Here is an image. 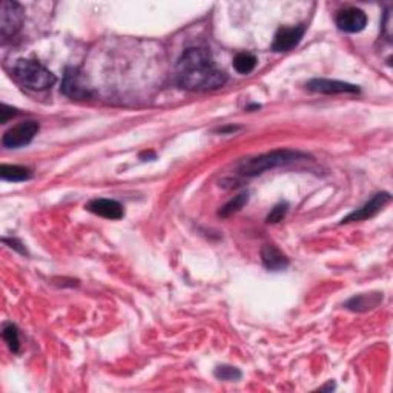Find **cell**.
Segmentation results:
<instances>
[{
    "label": "cell",
    "instance_id": "6da1fadb",
    "mask_svg": "<svg viewBox=\"0 0 393 393\" xmlns=\"http://www.w3.org/2000/svg\"><path fill=\"white\" fill-rule=\"evenodd\" d=\"M176 79L178 86L188 91H214L224 86L228 74L217 68L206 48H188L177 62Z\"/></svg>",
    "mask_w": 393,
    "mask_h": 393
},
{
    "label": "cell",
    "instance_id": "7a4b0ae2",
    "mask_svg": "<svg viewBox=\"0 0 393 393\" xmlns=\"http://www.w3.org/2000/svg\"><path fill=\"white\" fill-rule=\"evenodd\" d=\"M307 154H302L300 151L294 150H276L267 154H261L252 158L243 160L238 165V174H241L243 177H257L261 176L263 172L275 169V167L291 165L298 160L306 158Z\"/></svg>",
    "mask_w": 393,
    "mask_h": 393
},
{
    "label": "cell",
    "instance_id": "3957f363",
    "mask_svg": "<svg viewBox=\"0 0 393 393\" xmlns=\"http://www.w3.org/2000/svg\"><path fill=\"white\" fill-rule=\"evenodd\" d=\"M12 73L25 88L33 89V91H45L53 86L57 80L49 69L36 60L28 59H19L12 68Z\"/></svg>",
    "mask_w": 393,
    "mask_h": 393
},
{
    "label": "cell",
    "instance_id": "277c9868",
    "mask_svg": "<svg viewBox=\"0 0 393 393\" xmlns=\"http://www.w3.org/2000/svg\"><path fill=\"white\" fill-rule=\"evenodd\" d=\"M38 130H40V126H38L37 121H22V123L12 126L11 130L5 132L2 145L5 147H10V150H17V147L27 146L33 141Z\"/></svg>",
    "mask_w": 393,
    "mask_h": 393
},
{
    "label": "cell",
    "instance_id": "5b68a950",
    "mask_svg": "<svg viewBox=\"0 0 393 393\" xmlns=\"http://www.w3.org/2000/svg\"><path fill=\"white\" fill-rule=\"evenodd\" d=\"M62 93L71 99H89L91 97V88L79 69L74 67H68L63 74Z\"/></svg>",
    "mask_w": 393,
    "mask_h": 393
},
{
    "label": "cell",
    "instance_id": "8992f818",
    "mask_svg": "<svg viewBox=\"0 0 393 393\" xmlns=\"http://www.w3.org/2000/svg\"><path fill=\"white\" fill-rule=\"evenodd\" d=\"M23 23V8L21 3L10 2L5 0L2 2V10H0V33L3 37L14 36Z\"/></svg>",
    "mask_w": 393,
    "mask_h": 393
},
{
    "label": "cell",
    "instance_id": "52a82bcc",
    "mask_svg": "<svg viewBox=\"0 0 393 393\" xmlns=\"http://www.w3.org/2000/svg\"><path fill=\"white\" fill-rule=\"evenodd\" d=\"M390 200H392V195L389 194V192H378V194L373 195L364 206H361L359 209L353 211L349 215L344 217L343 220H341V224L369 220V218L375 217L378 212H381L384 206L390 203Z\"/></svg>",
    "mask_w": 393,
    "mask_h": 393
},
{
    "label": "cell",
    "instance_id": "ba28073f",
    "mask_svg": "<svg viewBox=\"0 0 393 393\" xmlns=\"http://www.w3.org/2000/svg\"><path fill=\"white\" fill-rule=\"evenodd\" d=\"M307 89H311L313 93L320 94H358L359 88L357 85H352V83L347 82H340V80H329V79H312L307 82Z\"/></svg>",
    "mask_w": 393,
    "mask_h": 393
},
{
    "label": "cell",
    "instance_id": "9c48e42d",
    "mask_svg": "<svg viewBox=\"0 0 393 393\" xmlns=\"http://www.w3.org/2000/svg\"><path fill=\"white\" fill-rule=\"evenodd\" d=\"M367 25V16L359 8L341 10L337 16V27L344 33L355 34L363 31Z\"/></svg>",
    "mask_w": 393,
    "mask_h": 393
},
{
    "label": "cell",
    "instance_id": "30bf717a",
    "mask_svg": "<svg viewBox=\"0 0 393 393\" xmlns=\"http://www.w3.org/2000/svg\"><path fill=\"white\" fill-rule=\"evenodd\" d=\"M305 33H306L305 25H298V27L292 28H281L275 36L272 49L276 51V53H286V51L294 49L296 45L301 42Z\"/></svg>",
    "mask_w": 393,
    "mask_h": 393
},
{
    "label": "cell",
    "instance_id": "8fae6325",
    "mask_svg": "<svg viewBox=\"0 0 393 393\" xmlns=\"http://www.w3.org/2000/svg\"><path fill=\"white\" fill-rule=\"evenodd\" d=\"M86 209L93 214L108 218V220H120L123 217V206L117 200L111 198H94L86 204Z\"/></svg>",
    "mask_w": 393,
    "mask_h": 393
},
{
    "label": "cell",
    "instance_id": "7c38bea8",
    "mask_svg": "<svg viewBox=\"0 0 393 393\" xmlns=\"http://www.w3.org/2000/svg\"><path fill=\"white\" fill-rule=\"evenodd\" d=\"M261 261L264 267L272 272H280L289 266V259L274 244H264L261 249Z\"/></svg>",
    "mask_w": 393,
    "mask_h": 393
},
{
    "label": "cell",
    "instance_id": "4fadbf2b",
    "mask_svg": "<svg viewBox=\"0 0 393 393\" xmlns=\"http://www.w3.org/2000/svg\"><path fill=\"white\" fill-rule=\"evenodd\" d=\"M381 294H361L353 296L344 306L353 312H366L369 311V309L377 307L379 302H381Z\"/></svg>",
    "mask_w": 393,
    "mask_h": 393
},
{
    "label": "cell",
    "instance_id": "5bb4252c",
    "mask_svg": "<svg viewBox=\"0 0 393 393\" xmlns=\"http://www.w3.org/2000/svg\"><path fill=\"white\" fill-rule=\"evenodd\" d=\"M0 177H2L5 182H25V180H29L33 177V172L28 167L25 166H17V165H2L0 166Z\"/></svg>",
    "mask_w": 393,
    "mask_h": 393
},
{
    "label": "cell",
    "instance_id": "9a60e30c",
    "mask_svg": "<svg viewBox=\"0 0 393 393\" xmlns=\"http://www.w3.org/2000/svg\"><path fill=\"white\" fill-rule=\"evenodd\" d=\"M257 67V57L250 53H240L235 56L234 59V68L237 73L240 74H249L252 73Z\"/></svg>",
    "mask_w": 393,
    "mask_h": 393
},
{
    "label": "cell",
    "instance_id": "2e32d148",
    "mask_svg": "<svg viewBox=\"0 0 393 393\" xmlns=\"http://www.w3.org/2000/svg\"><path fill=\"white\" fill-rule=\"evenodd\" d=\"M248 202H249V194H248V192H243V194H238L237 197L232 198L230 202H228L226 204L223 206L222 211L218 212V215L223 217V218L230 217L232 214H235V212L243 209V206H246Z\"/></svg>",
    "mask_w": 393,
    "mask_h": 393
},
{
    "label": "cell",
    "instance_id": "e0dca14e",
    "mask_svg": "<svg viewBox=\"0 0 393 393\" xmlns=\"http://www.w3.org/2000/svg\"><path fill=\"white\" fill-rule=\"evenodd\" d=\"M2 337L6 341V344H8L10 349L17 353L19 349H21V340H19V331L14 324H6L3 327V332H2Z\"/></svg>",
    "mask_w": 393,
    "mask_h": 393
},
{
    "label": "cell",
    "instance_id": "ac0fdd59",
    "mask_svg": "<svg viewBox=\"0 0 393 393\" xmlns=\"http://www.w3.org/2000/svg\"><path fill=\"white\" fill-rule=\"evenodd\" d=\"M214 375L217 379H222V381H238L241 378V372L232 366H218Z\"/></svg>",
    "mask_w": 393,
    "mask_h": 393
},
{
    "label": "cell",
    "instance_id": "d6986e66",
    "mask_svg": "<svg viewBox=\"0 0 393 393\" xmlns=\"http://www.w3.org/2000/svg\"><path fill=\"white\" fill-rule=\"evenodd\" d=\"M287 209H289V204L286 202H280L278 204H275L272 211L269 212V215L266 218V222L267 223H280L283 218L286 217L287 214Z\"/></svg>",
    "mask_w": 393,
    "mask_h": 393
},
{
    "label": "cell",
    "instance_id": "ffe728a7",
    "mask_svg": "<svg viewBox=\"0 0 393 393\" xmlns=\"http://www.w3.org/2000/svg\"><path fill=\"white\" fill-rule=\"evenodd\" d=\"M17 114V109H14V108H11V106H8V105H2V111H0V115H2V119H0V121H2V123L5 125L6 121H8L11 117H14V115Z\"/></svg>",
    "mask_w": 393,
    "mask_h": 393
},
{
    "label": "cell",
    "instance_id": "44dd1931",
    "mask_svg": "<svg viewBox=\"0 0 393 393\" xmlns=\"http://www.w3.org/2000/svg\"><path fill=\"white\" fill-rule=\"evenodd\" d=\"M3 243H6V244H11L10 248H12L14 250H17V252H21V254H23V255H27V249L23 248V244L19 241V240H16V238H3Z\"/></svg>",
    "mask_w": 393,
    "mask_h": 393
},
{
    "label": "cell",
    "instance_id": "7402d4cb",
    "mask_svg": "<svg viewBox=\"0 0 393 393\" xmlns=\"http://www.w3.org/2000/svg\"><path fill=\"white\" fill-rule=\"evenodd\" d=\"M333 389H335V384L331 381L327 385H324V388H321L320 390H333Z\"/></svg>",
    "mask_w": 393,
    "mask_h": 393
}]
</instances>
